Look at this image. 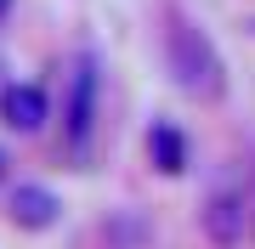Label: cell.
Masks as SVG:
<instances>
[{
    "label": "cell",
    "mask_w": 255,
    "mask_h": 249,
    "mask_svg": "<svg viewBox=\"0 0 255 249\" xmlns=\"http://www.w3.org/2000/svg\"><path fill=\"white\" fill-rule=\"evenodd\" d=\"M91 113H97V74H91V63H80L74 68V91H68V148L74 153H85V142H91Z\"/></svg>",
    "instance_id": "cell-2"
},
{
    "label": "cell",
    "mask_w": 255,
    "mask_h": 249,
    "mask_svg": "<svg viewBox=\"0 0 255 249\" xmlns=\"http://www.w3.org/2000/svg\"><path fill=\"white\" fill-rule=\"evenodd\" d=\"M153 159H159L164 175H176V170L187 165V148H182V136H176L170 125H153Z\"/></svg>",
    "instance_id": "cell-5"
},
{
    "label": "cell",
    "mask_w": 255,
    "mask_h": 249,
    "mask_svg": "<svg viewBox=\"0 0 255 249\" xmlns=\"http://www.w3.org/2000/svg\"><path fill=\"white\" fill-rule=\"evenodd\" d=\"M0 11H6V0H0Z\"/></svg>",
    "instance_id": "cell-8"
},
{
    "label": "cell",
    "mask_w": 255,
    "mask_h": 249,
    "mask_svg": "<svg viewBox=\"0 0 255 249\" xmlns=\"http://www.w3.org/2000/svg\"><path fill=\"white\" fill-rule=\"evenodd\" d=\"M244 221H250V232H255V204H250V210H244Z\"/></svg>",
    "instance_id": "cell-7"
},
{
    "label": "cell",
    "mask_w": 255,
    "mask_h": 249,
    "mask_svg": "<svg viewBox=\"0 0 255 249\" xmlns=\"http://www.w3.org/2000/svg\"><path fill=\"white\" fill-rule=\"evenodd\" d=\"M11 215H17L23 227H51L57 221V198L46 187H17V193H11Z\"/></svg>",
    "instance_id": "cell-4"
},
{
    "label": "cell",
    "mask_w": 255,
    "mask_h": 249,
    "mask_svg": "<svg viewBox=\"0 0 255 249\" xmlns=\"http://www.w3.org/2000/svg\"><path fill=\"white\" fill-rule=\"evenodd\" d=\"M0 119L11 130H40L46 125V91L40 85H6L0 91Z\"/></svg>",
    "instance_id": "cell-3"
},
{
    "label": "cell",
    "mask_w": 255,
    "mask_h": 249,
    "mask_svg": "<svg viewBox=\"0 0 255 249\" xmlns=\"http://www.w3.org/2000/svg\"><path fill=\"white\" fill-rule=\"evenodd\" d=\"M238 227H244V210H238L233 198H216V210H210V232H216V238H233Z\"/></svg>",
    "instance_id": "cell-6"
},
{
    "label": "cell",
    "mask_w": 255,
    "mask_h": 249,
    "mask_svg": "<svg viewBox=\"0 0 255 249\" xmlns=\"http://www.w3.org/2000/svg\"><path fill=\"white\" fill-rule=\"evenodd\" d=\"M164 57H170V74H176V85H182L187 96L216 102L221 91H227V63H221L216 40H210L204 28L170 23V34H164Z\"/></svg>",
    "instance_id": "cell-1"
}]
</instances>
